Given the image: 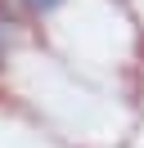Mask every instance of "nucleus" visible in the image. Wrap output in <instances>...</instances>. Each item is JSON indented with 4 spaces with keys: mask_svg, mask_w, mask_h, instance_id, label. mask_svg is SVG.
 I'll return each instance as SVG.
<instances>
[{
    "mask_svg": "<svg viewBox=\"0 0 144 148\" xmlns=\"http://www.w3.org/2000/svg\"><path fill=\"white\" fill-rule=\"evenodd\" d=\"M27 9H36V14H45V9H54V5H59V0H23Z\"/></svg>",
    "mask_w": 144,
    "mask_h": 148,
    "instance_id": "obj_1",
    "label": "nucleus"
},
{
    "mask_svg": "<svg viewBox=\"0 0 144 148\" xmlns=\"http://www.w3.org/2000/svg\"><path fill=\"white\" fill-rule=\"evenodd\" d=\"M5 54H9V36H5V27H0V67H5Z\"/></svg>",
    "mask_w": 144,
    "mask_h": 148,
    "instance_id": "obj_2",
    "label": "nucleus"
}]
</instances>
